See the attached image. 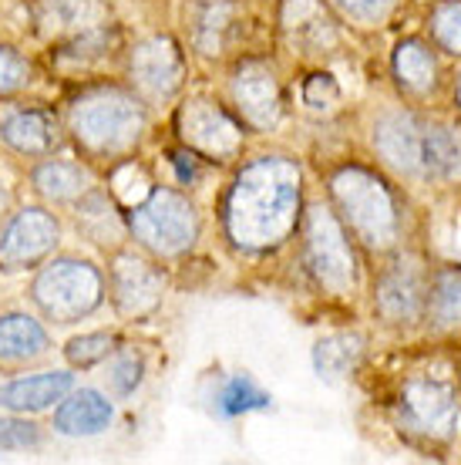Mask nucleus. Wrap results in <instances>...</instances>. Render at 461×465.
<instances>
[{"label":"nucleus","instance_id":"6ab92c4d","mask_svg":"<svg viewBox=\"0 0 461 465\" xmlns=\"http://www.w3.org/2000/svg\"><path fill=\"white\" fill-rule=\"evenodd\" d=\"M0 135L7 145L27 152V155H44V152H54L61 145L58 122L47 112H17L0 125Z\"/></svg>","mask_w":461,"mask_h":465},{"label":"nucleus","instance_id":"6e6552de","mask_svg":"<svg viewBox=\"0 0 461 465\" xmlns=\"http://www.w3.org/2000/svg\"><path fill=\"white\" fill-rule=\"evenodd\" d=\"M58 243V223L44 210H21L0 232V263L11 270L34 267Z\"/></svg>","mask_w":461,"mask_h":465},{"label":"nucleus","instance_id":"c756f323","mask_svg":"<svg viewBox=\"0 0 461 465\" xmlns=\"http://www.w3.org/2000/svg\"><path fill=\"white\" fill-rule=\"evenodd\" d=\"M112 344H115V341L108 338V334H81V338L68 341L64 354H68V361L74 364V368H92V364L104 361L112 351H115Z\"/></svg>","mask_w":461,"mask_h":465},{"label":"nucleus","instance_id":"e433bc0d","mask_svg":"<svg viewBox=\"0 0 461 465\" xmlns=\"http://www.w3.org/2000/svg\"><path fill=\"white\" fill-rule=\"evenodd\" d=\"M4 203H7V193H4V186H0V213H4Z\"/></svg>","mask_w":461,"mask_h":465},{"label":"nucleus","instance_id":"7ed1b4c3","mask_svg":"<svg viewBox=\"0 0 461 465\" xmlns=\"http://www.w3.org/2000/svg\"><path fill=\"white\" fill-rule=\"evenodd\" d=\"M334 199L344 210L350 230L374 250L391 246L397 236V213H394V199L378 175L364 173V169H344L334 175Z\"/></svg>","mask_w":461,"mask_h":465},{"label":"nucleus","instance_id":"c85d7f7f","mask_svg":"<svg viewBox=\"0 0 461 465\" xmlns=\"http://www.w3.org/2000/svg\"><path fill=\"white\" fill-rule=\"evenodd\" d=\"M431 31L441 47H448L451 54H461V0H445L431 14Z\"/></svg>","mask_w":461,"mask_h":465},{"label":"nucleus","instance_id":"412c9836","mask_svg":"<svg viewBox=\"0 0 461 465\" xmlns=\"http://www.w3.org/2000/svg\"><path fill=\"white\" fill-rule=\"evenodd\" d=\"M425 175H435V179H458L461 175V135L455 128L427 125Z\"/></svg>","mask_w":461,"mask_h":465},{"label":"nucleus","instance_id":"c9c22d12","mask_svg":"<svg viewBox=\"0 0 461 465\" xmlns=\"http://www.w3.org/2000/svg\"><path fill=\"white\" fill-rule=\"evenodd\" d=\"M303 98L310 108H330L337 102V84L330 74H313L307 88H303Z\"/></svg>","mask_w":461,"mask_h":465},{"label":"nucleus","instance_id":"f257e3e1","mask_svg":"<svg viewBox=\"0 0 461 465\" xmlns=\"http://www.w3.org/2000/svg\"><path fill=\"white\" fill-rule=\"evenodd\" d=\"M297 206H300V169L289 159L266 155L260 163L246 165L236 179L226 226L232 240L246 250L277 246L293 230Z\"/></svg>","mask_w":461,"mask_h":465},{"label":"nucleus","instance_id":"a211bd4d","mask_svg":"<svg viewBox=\"0 0 461 465\" xmlns=\"http://www.w3.org/2000/svg\"><path fill=\"white\" fill-rule=\"evenodd\" d=\"M378 307L387 321H415L425 307V287H421L417 270L404 267V263L391 270L378 287Z\"/></svg>","mask_w":461,"mask_h":465},{"label":"nucleus","instance_id":"39448f33","mask_svg":"<svg viewBox=\"0 0 461 465\" xmlns=\"http://www.w3.org/2000/svg\"><path fill=\"white\" fill-rule=\"evenodd\" d=\"M34 301L61 324L81 321L102 303V273L84 260H54L37 273Z\"/></svg>","mask_w":461,"mask_h":465},{"label":"nucleus","instance_id":"a878e982","mask_svg":"<svg viewBox=\"0 0 461 465\" xmlns=\"http://www.w3.org/2000/svg\"><path fill=\"white\" fill-rule=\"evenodd\" d=\"M232 4L230 0H209L206 11L199 14V24H196V45L206 51V54H220L222 45H226V37L232 31Z\"/></svg>","mask_w":461,"mask_h":465},{"label":"nucleus","instance_id":"1a4fd4ad","mask_svg":"<svg viewBox=\"0 0 461 465\" xmlns=\"http://www.w3.org/2000/svg\"><path fill=\"white\" fill-rule=\"evenodd\" d=\"M179 132H182V139L192 149L206 152V155H232L242 142L240 125L222 108L206 102V98H196V102L182 105V112H179Z\"/></svg>","mask_w":461,"mask_h":465},{"label":"nucleus","instance_id":"ddd939ff","mask_svg":"<svg viewBox=\"0 0 461 465\" xmlns=\"http://www.w3.org/2000/svg\"><path fill=\"white\" fill-rule=\"evenodd\" d=\"M232 98H236V105L240 112L246 115V122L256 128H273L280 122V84L273 78V71L266 68V64H242L236 71V78H232Z\"/></svg>","mask_w":461,"mask_h":465},{"label":"nucleus","instance_id":"f3484780","mask_svg":"<svg viewBox=\"0 0 461 465\" xmlns=\"http://www.w3.org/2000/svg\"><path fill=\"white\" fill-rule=\"evenodd\" d=\"M280 24L303 47H323L330 45V41H337L334 21L327 17L320 0H283Z\"/></svg>","mask_w":461,"mask_h":465},{"label":"nucleus","instance_id":"0eeeda50","mask_svg":"<svg viewBox=\"0 0 461 465\" xmlns=\"http://www.w3.org/2000/svg\"><path fill=\"white\" fill-rule=\"evenodd\" d=\"M401 415L411 429L425 431L431 439H451L461 431V401L458 391L445 381L417 378L404 388Z\"/></svg>","mask_w":461,"mask_h":465},{"label":"nucleus","instance_id":"cd10ccee","mask_svg":"<svg viewBox=\"0 0 461 465\" xmlns=\"http://www.w3.org/2000/svg\"><path fill=\"white\" fill-rule=\"evenodd\" d=\"M253 408H270V395H263L250 378H230L220 391V411L222 415H242Z\"/></svg>","mask_w":461,"mask_h":465},{"label":"nucleus","instance_id":"423d86ee","mask_svg":"<svg viewBox=\"0 0 461 465\" xmlns=\"http://www.w3.org/2000/svg\"><path fill=\"white\" fill-rule=\"evenodd\" d=\"M307 263L327 293L344 297L354 287V256L347 246V236L330 210L313 206L307 213Z\"/></svg>","mask_w":461,"mask_h":465},{"label":"nucleus","instance_id":"f704fd0d","mask_svg":"<svg viewBox=\"0 0 461 465\" xmlns=\"http://www.w3.org/2000/svg\"><path fill=\"white\" fill-rule=\"evenodd\" d=\"M337 4L360 24H381L394 7V0H337Z\"/></svg>","mask_w":461,"mask_h":465},{"label":"nucleus","instance_id":"4468645a","mask_svg":"<svg viewBox=\"0 0 461 465\" xmlns=\"http://www.w3.org/2000/svg\"><path fill=\"white\" fill-rule=\"evenodd\" d=\"M68 371H47V374H31V378H17V381L4 384L0 388V405L11 408V411H44L54 401L71 391Z\"/></svg>","mask_w":461,"mask_h":465},{"label":"nucleus","instance_id":"473e14b6","mask_svg":"<svg viewBox=\"0 0 461 465\" xmlns=\"http://www.w3.org/2000/svg\"><path fill=\"white\" fill-rule=\"evenodd\" d=\"M142 381V361L135 354H118L115 364L108 368V384L115 388L118 395H128V391H135Z\"/></svg>","mask_w":461,"mask_h":465},{"label":"nucleus","instance_id":"f8f14e48","mask_svg":"<svg viewBox=\"0 0 461 465\" xmlns=\"http://www.w3.org/2000/svg\"><path fill=\"white\" fill-rule=\"evenodd\" d=\"M112 291H115L118 311L125 317H145L162 303L165 280L152 263L135 256H118L112 267Z\"/></svg>","mask_w":461,"mask_h":465},{"label":"nucleus","instance_id":"72a5a7b5","mask_svg":"<svg viewBox=\"0 0 461 465\" xmlns=\"http://www.w3.org/2000/svg\"><path fill=\"white\" fill-rule=\"evenodd\" d=\"M41 442V429L31 421L0 419V449H34Z\"/></svg>","mask_w":461,"mask_h":465},{"label":"nucleus","instance_id":"7c9ffc66","mask_svg":"<svg viewBox=\"0 0 461 465\" xmlns=\"http://www.w3.org/2000/svg\"><path fill=\"white\" fill-rule=\"evenodd\" d=\"M112 189H115V196L128 206H139L142 199L149 196V175L142 173L139 165H122L115 175H112Z\"/></svg>","mask_w":461,"mask_h":465},{"label":"nucleus","instance_id":"2f4dec72","mask_svg":"<svg viewBox=\"0 0 461 465\" xmlns=\"http://www.w3.org/2000/svg\"><path fill=\"white\" fill-rule=\"evenodd\" d=\"M27 82H31V64L14 47H0V98L21 92Z\"/></svg>","mask_w":461,"mask_h":465},{"label":"nucleus","instance_id":"393cba45","mask_svg":"<svg viewBox=\"0 0 461 465\" xmlns=\"http://www.w3.org/2000/svg\"><path fill=\"white\" fill-rule=\"evenodd\" d=\"M78 230L88 232L94 243H112V240H118L122 223H118L115 206L108 203V196H81Z\"/></svg>","mask_w":461,"mask_h":465},{"label":"nucleus","instance_id":"9d476101","mask_svg":"<svg viewBox=\"0 0 461 465\" xmlns=\"http://www.w3.org/2000/svg\"><path fill=\"white\" fill-rule=\"evenodd\" d=\"M425 132L427 125L407 112H391L374 125V142L384 159L407 175H425Z\"/></svg>","mask_w":461,"mask_h":465},{"label":"nucleus","instance_id":"b1692460","mask_svg":"<svg viewBox=\"0 0 461 465\" xmlns=\"http://www.w3.org/2000/svg\"><path fill=\"white\" fill-rule=\"evenodd\" d=\"M394 71H397V78L407 92H417L425 94L431 92V84H435V58H431V51H427L421 41H404L397 47V54H394Z\"/></svg>","mask_w":461,"mask_h":465},{"label":"nucleus","instance_id":"aec40b11","mask_svg":"<svg viewBox=\"0 0 461 465\" xmlns=\"http://www.w3.org/2000/svg\"><path fill=\"white\" fill-rule=\"evenodd\" d=\"M47 351L44 327L27 314H4L0 317V361H34Z\"/></svg>","mask_w":461,"mask_h":465},{"label":"nucleus","instance_id":"bb28decb","mask_svg":"<svg viewBox=\"0 0 461 465\" xmlns=\"http://www.w3.org/2000/svg\"><path fill=\"white\" fill-rule=\"evenodd\" d=\"M431 317L438 327H461V273H441L431 293Z\"/></svg>","mask_w":461,"mask_h":465},{"label":"nucleus","instance_id":"2eb2a0df","mask_svg":"<svg viewBox=\"0 0 461 465\" xmlns=\"http://www.w3.org/2000/svg\"><path fill=\"white\" fill-rule=\"evenodd\" d=\"M37 24L44 35L78 37L104 24V7L98 0H41Z\"/></svg>","mask_w":461,"mask_h":465},{"label":"nucleus","instance_id":"4be33fe9","mask_svg":"<svg viewBox=\"0 0 461 465\" xmlns=\"http://www.w3.org/2000/svg\"><path fill=\"white\" fill-rule=\"evenodd\" d=\"M88 173L81 169L78 163H61V159H51V163L37 165L34 173V186L44 193L47 199L54 203H68V199H81L88 193Z\"/></svg>","mask_w":461,"mask_h":465},{"label":"nucleus","instance_id":"dca6fc26","mask_svg":"<svg viewBox=\"0 0 461 465\" xmlns=\"http://www.w3.org/2000/svg\"><path fill=\"white\" fill-rule=\"evenodd\" d=\"M115 415V408L104 395L84 388V391H74V395L64 401L61 398V408L54 411V429L61 435H98V431L108 429V421Z\"/></svg>","mask_w":461,"mask_h":465},{"label":"nucleus","instance_id":"4c0bfd02","mask_svg":"<svg viewBox=\"0 0 461 465\" xmlns=\"http://www.w3.org/2000/svg\"><path fill=\"white\" fill-rule=\"evenodd\" d=\"M458 102H461V82H458Z\"/></svg>","mask_w":461,"mask_h":465},{"label":"nucleus","instance_id":"f03ea898","mask_svg":"<svg viewBox=\"0 0 461 465\" xmlns=\"http://www.w3.org/2000/svg\"><path fill=\"white\" fill-rule=\"evenodd\" d=\"M145 128V112L125 92H94L84 94L78 105L71 108V132L74 139L92 152H125L139 142Z\"/></svg>","mask_w":461,"mask_h":465},{"label":"nucleus","instance_id":"20e7f679","mask_svg":"<svg viewBox=\"0 0 461 465\" xmlns=\"http://www.w3.org/2000/svg\"><path fill=\"white\" fill-rule=\"evenodd\" d=\"M128 226L135 232L142 246H149L152 253L175 256L189 250L199 232L196 210L192 203L172 189H155L142 199L128 216Z\"/></svg>","mask_w":461,"mask_h":465},{"label":"nucleus","instance_id":"9b49d317","mask_svg":"<svg viewBox=\"0 0 461 465\" xmlns=\"http://www.w3.org/2000/svg\"><path fill=\"white\" fill-rule=\"evenodd\" d=\"M132 78L149 98H169L182 84V54L172 37H149L132 51Z\"/></svg>","mask_w":461,"mask_h":465},{"label":"nucleus","instance_id":"5701e85b","mask_svg":"<svg viewBox=\"0 0 461 465\" xmlns=\"http://www.w3.org/2000/svg\"><path fill=\"white\" fill-rule=\"evenodd\" d=\"M360 354H364V344H360L358 334H334V338H323L313 348V368L327 381H340L344 374H350Z\"/></svg>","mask_w":461,"mask_h":465}]
</instances>
